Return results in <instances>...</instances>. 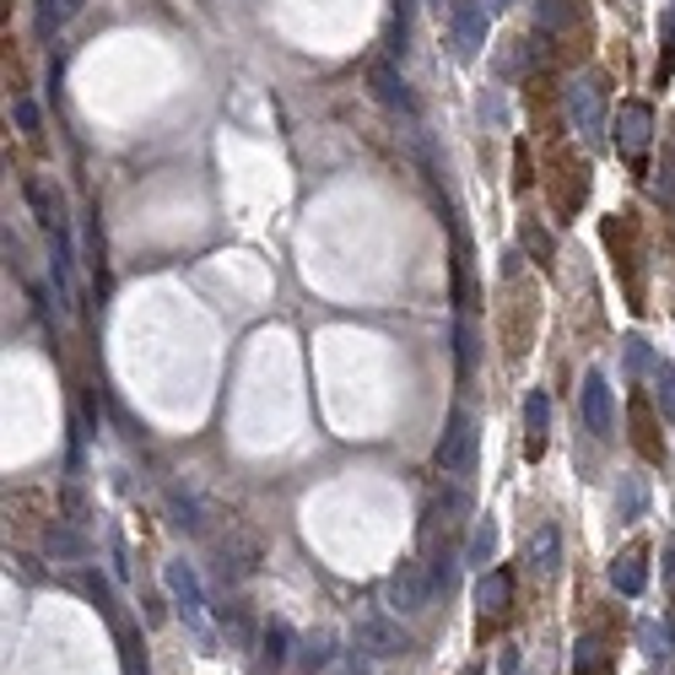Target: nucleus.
Segmentation results:
<instances>
[{
  "label": "nucleus",
  "instance_id": "obj_23",
  "mask_svg": "<svg viewBox=\"0 0 675 675\" xmlns=\"http://www.w3.org/2000/svg\"><path fill=\"white\" fill-rule=\"evenodd\" d=\"M622 357H627V379H648V374H654V362H659V357L648 351V340H643V336L622 340Z\"/></svg>",
  "mask_w": 675,
  "mask_h": 675
},
{
  "label": "nucleus",
  "instance_id": "obj_8",
  "mask_svg": "<svg viewBox=\"0 0 675 675\" xmlns=\"http://www.w3.org/2000/svg\"><path fill=\"white\" fill-rule=\"evenodd\" d=\"M584 422H590L594 438H611V432H616V411H611V383H605V374H590V379H584Z\"/></svg>",
  "mask_w": 675,
  "mask_h": 675
},
{
  "label": "nucleus",
  "instance_id": "obj_9",
  "mask_svg": "<svg viewBox=\"0 0 675 675\" xmlns=\"http://www.w3.org/2000/svg\"><path fill=\"white\" fill-rule=\"evenodd\" d=\"M524 562H530L541 579H556V567H562V530H556V524H541V530L524 541Z\"/></svg>",
  "mask_w": 675,
  "mask_h": 675
},
{
  "label": "nucleus",
  "instance_id": "obj_6",
  "mask_svg": "<svg viewBox=\"0 0 675 675\" xmlns=\"http://www.w3.org/2000/svg\"><path fill=\"white\" fill-rule=\"evenodd\" d=\"M487 0H454L449 6V28H454V54L460 60H475L487 49Z\"/></svg>",
  "mask_w": 675,
  "mask_h": 675
},
{
  "label": "nucleus",
  "instance_id": "obj_3",
  "mask_svg": "<svg viewBox=\"0 0 675 675\" xmlns=\"http://www.w3.org/2000/svg\"><path fill=\"white\" fill-rule=\"evenodd\" d=\"M567 114H573L579 141L600 146V135H605V86H600V76H579L567 86Z\"/></svg>",
  "mask_w": 675,
  "mask_h": 675
},
{
  "label": "nucleus",
  "instance_id": "obj_29",
  "mask_svg": "<svg viewBox=\"0 0 675 675\" xmlns=\"http://www.w3.org/2000/svg\"><path fill=\"white\" fill-rule=\"evenodd\" d=\"M524 249L535 254V265H551V238H546V227H535V222H524Z\"/></svg>",
  "mask_w": 675,
  "mask_h": 675
},
{
  "label": "nucleus",
  "instance_id": "obj_24",
  "mask_svg": "<svg viewBox=\"0 0 675 675\" xmlns=\"http://www.w3.org/2000/svg\"><path fill=\"white\" fill-rule=\"evenodd\" d=\"M648 383H654L659 417H671V422H675V368H671V362H654V374H648Z\"/></svg>",
  "mask_w": 675,
  "mask_h": 675
},
{
  "label": "nucleus",
  "instance_id": "obj_14",
  "mask_svg": "<svg viewBox=\"0 0 675 675\" xmlns=\"http://www.w3.org/2000/svg\"><path fill=\"white\" fill-rule=\"evenodd\" d=\"M546 427H551V400H546V389H530V400H524V432H530V460H541V449H546Z\"/></svg>",
  "mask_w": 675,
  "mask_h": 675
},
{
  "label": "nucleus",
  "instance_id": "obj_12",
  "mask_svg": "<svg viewBox=\"0 0 675 675\" xmlns=\"http://www.w3.org/2000/svg\"><path fill=\"white\" fill-rule=\"evenodd\" d=\"M43 551H49L54 562H86V556H92V541H86L76 524H60V519H54V524L43 530Z\"/></svg>",
  "mask_w": 675,
  "mask_h": 675
},
{
  "label": "nucleus",
  "instance_id": "obj_32",
  "mask_svg": "<svg viewBox=\"0 0 675 675\" xmlns=\"http://www.w3.org/2000/svg\"><path fill=\"white\" fill-rule=\"evenodd\" d=\"M665 579L675 584V551H665Z\"/></svg>",
  "mask_w": 675,
  "mask_h": 675
},
{
  "label": "nucleus",
  "instance_id": "obj_28",
  "mask_svg": "<svg viewBox=\"0 0 675 675\" xmlns=\"http://www.w3.org/2000/svg\"><path fill=\"white\" fill-rule=\"evenodd\" d=\"M76 11H82V0H43V6H39L43 28H60V22H71Z\"/></svg>",
  "mask_w": 675,
  "mask_h": 675
},
{
  "label": "nucleus",
  "instance_id": "obj_17",
  "mask_svg": "<svg viewBox=\"0 0 675 675\" xmlns=\"http://www.w3.org/2000/svg\"><path fill=\"white\" fill-rule=\"evenodd\" d=\"M611 584H616V594H643V584H648V567H643V556L637 551H622L616 562H611Z\"/></svg>",
  "mask_w": 675,
  "mask_h": 675
},
{
  "label": "nucleus",
  "instance_id": "obj_33",
  "mask_svg": "<svg viewBox=\"0 0 675 675\" xmlns=\"http://www.w3.org/2000/svg\"><path fill=\"white\" fill-rule=\"evenodd\" d=\"M508 6H513V0H487V11H492V17H498V11H508Z\"/></svg>",
  "mask_w": 675,
  "mask_h": 675
},
{
  "label": "nucleus",
  "instance_id": "obj_16",
  "mask_svg": "<svg viewBox=\"0 0 675 675\" xmlns=\"http://www.w3.org/2000/svg\"><path fill=\"white\" fill-rule=\"evenodd\" d=\"M492 551H498V519L487 513V519H475V530H470V541H464V562L487 573V562H492Z\"/></svg>",
  "mask_w": 675,
  "mask_h": 675
},
{
  "label": "nucleus",
  "instance_id": "obj_2",
  "mask_svg": "<svg viewBox=\"0 0 675 675\" xmlns=\"http://www.w3.org/2000/svg\"><path fill=\"white\" fill-rule=\"evenodd\" d=\"M351 648H357L362 659H400V654L411 648V637H406V627H400L395 616H383V611H357V622H351Z\"/></svg>",
  "mask_w": 675,
  "mask_h": 675
},
{
  "label": "nucleus",
  "instance_id": "obj_30",
  "mask_svg": "<svg viewBox=\"0 0 675 675\" xmlns=\"http://www.w3.org/2000/svg\"><path fill=\"white\" fill-rule=\"evenodd\" d=\"M11 120H17L22 135H39V103H33V98H17V103H11Z\"/></svg>",
  "mask_w": 675,
  "mask_h": 675
},
{
  "label": "nucleus",
  "instance_id": "obj_4",
  "mask_svg": "<svg viewBox=\"0 0 675 675\" xmlns=\"http://www.w3.org/2000/svg\"><path fill=\"white\" fill-rule=\"evenodd\" d=\"M475 443H481V438H475V422H470L464 411H454L449 427H443V438H438V454H432V460H438L443 475L464 481V475L475 470Z\"/></svg>",
  "mask_w": 675,
  "mask_h": 675
},
{
  "label": "nucleus",
  "instance_id": "obj_27",
  "mask_svg": "<svg viewBox=\"0 0 675 675\" xmlns=\"http://www.w3.org/2000/svg\"><path fill=\"white\" fill-rule=\"evenodd\" d=\"M330 659H336V648H330V637H308V654H303V665H308V675L314 671H330Z\"/></svg>",
  "mask_w": 675,
  "mask_h": 675
},
{
  "label": "nucleus",
  "instance_id": "obj_13",
  "mask_svg": "<svg viewBox=\"0 0 675 675\" xmlns=\"http://www.w3.org/2000/svg\"><path fill=\"white\" fill-rule=\"evenodd\" d=\"M508 600H513V573H508V567H487V573L475 579V605H481V616H503Z\"/></svg>",
  "mask_w": 675,
  "mask_h": 675
},
{
  "label": "nucleus",
  "instance_id": "obj_21",
  "mask_svg": "<svg viewBox=\"0 0 675 675\" xmlns=\"http://www.w3.org/2000/svg\"><path fill=\"white\" fill-rule=\"evenodd\" d=\"M259 648L270 654V665H287L293 659V627L287 622H265L259 627Z\"/></svg>",
  "mask_w": 675,
  "mask_h": 675
},
{
  "label": "nucleus",
  "instance_id": "obj_22",
  "mask_svg": "<svg viewBox=\"0 0 675 675\" xmlns=\"http://www.w3.org/2000/svg\"><path fill=\"white\" fill-rule=\"evenodd\" d=\"M573 675H616V671L605 665V648L594 637H584V643H573Z\"/></svg>",
  "mask_w": 675,
  "mask_h": 675
},
{
  "label": "nucleus",
  "instance_id": "obj_5",
  "mask_svg": "<svg viewBox=\"0 0 675 675\" xmlns=\"http://www.w3.org/2000/svg\"><path fill=\"white\" fill-rule=\"evenodd\" d=\"M432 594H438V579L427 573L422 562H400L395 573H389V605H400V616H417L432 605Z\"/></svg>",
  "mask_w": 675,
  "mask_h": 675
},
{
  "label": "nucleus",
  "instance_id": "obj_10",
  "mask_svg": "<svg viewBox=\"0 0 675 675\" xmlns=\"http://www.w3.org/2000/svg\"><path fill=\"white\" fill-rule=\"evenodd\" d=\"M254 562H259V546H254L249 535H227V541H216V567H222V579H249Z\"/></svg>",
  "mask_w": 675,
  "mask_h": 675
},
{
  "label": "nucleus",
  "instance_id": "obj_26",
  "mask_svg": "<svg viewBox=\"0 0 675 675\" xmlns=\"http://www.w3.org/2000/svg\"><path fill=\"white\" fill-rule=\"evenodd\" d=\"M222 627H227V637L238 648H249V616H244V605H222Z\"/></svg>",
  "mask_w": 675,
  "mask_h": 675
},
{
  "label": "nucleus",
  "instance_id": "obj_31",
  "mask_svg": "<svg viewBox=\"0 0 675 675\" xmlns=\"http://www.w3.org/2000/svg\"><path fill=\"white\" fill-rule=\"evenodd\" d=\"M665 637H671V627L659 633L654 622H637V643H643V654H654V659H659V654H665Z\"/></svg>",
  "mask_w": 675,
  "mask_h": 675
},
{
  "label": "nucleus",
  "instance_id": "obj_18",
  "mask_svg": "<svg viewBox=\"0 0 675 675\" xmlns=\"http://www.w3.org/2000/svg\"><path fill=\"white\" fill-rule=\"evenodd\" d=\"M168 519H173V530H184V535H201V530H206V519H201L195 498H190V492H178V487L168 492Z\"/></svg>",
  "mask_w": 675,
  "mask_h": 675
},
{
  "label": "nucleus",
  "instance_id": "obj_1",
  "mask_svg": "<svg viewBox=\"0 0 675 675\" xmlns=\"http://www.w3.org/2000/svg\"><path fill=\"white\" fill-rule=\"evenodd\" d=\"M163 584H168L173 605H178L184 627L195 633V643H201V648H216V633H212V622H206V590H201V573H195L190 562H168V567H163Z\"/></svg>",
  "mask_w": 675,
  "mask_h": 675
},
{
  "label": "nucleus",
  "instance_id": "obj_7",
  "mask_svg": "<svg viewBox=\"0 0 675 675\" xmlns=\"http://www.w3.org/2000/svg\"><path fill=\"white\" fill-rule=\"evenodd\" d=\"M648 141H654V109H648L643 98H627V103L616 109V146H622V157L643 163Z\"/></svg>",
  "mask_w": 675,
  "mask_h": 675
},
{
  "label": "nucleus",
  "instance_id": "obj_11",
  "mask_svg": "<svg viewBox=\"0 0 675 675\" xmlns=\"http://www.w3.org/2000/svg\"><path fill=\"white\" fill-rule=\"evenodd\" d=\"M368 86H374V98H379L383 109H400V114H411V109H417V98H411L406 76H400L395 65H383V60L368 71Z\"/></svg>",
  "mask_w": 675,
  "mask_h": 675
},
{
  "label": "nucleus",
  "instance_id": "obj_20",
  "mask_svg": "<svg viewBox=\"0 0 675 675\" xmlns=\"http://www.w3.org/2000/svg\"><path fill=\"white\" fill-rule=\"evenodd\" d=\"M633 443L637 454L648 464H659V438H654V417H648V406L643 400H633Z\"/></svg>",
  "mask_w": 675,
  "mask_h": 675
},
{
  "label": "nucleus",
  "instance_id": "obj_15",
  "mask_svg": "<svg viewBox=\"0 0 675 675\" xmlns=\"http://www.w3.org/2000/svg\"><path fill=\"white\" fill-rule=\"evenodd\" d=\"M28 206L39 212V222L54 233V238H71V233H65V212H60V195H49L43 178H28Z\"/></svg>",
  "mask_w": 675,
  "mask_h": 675
},
{
  "label": "nucleus",
  "instance_id": "obj_25",
  "mask_svg": "<svg viewBox=\"0 0 675 675\" xmlns=\"http://www.w3.org/2000/svg\"><path fill=\"white\" fill-rule=\"evenodd\" d=\"M454 340H460V374L470 379L475 374V357H481V346H475V325H470V314H460V330H454Z\"/></svg>",
  "mask_w": 675,
  "mask_h": 675
},
{
  "label": "nucleus",
  "instance_id": "obj_19",
  "mask_svg": "<svg viewBox=\"0 0 675 675\" xmlns=\"http://www.w3.org/2000/svg\"><path fill=\"white\" fill-rule=\"evenodd\" d=\"M76 590H82L86 600H92V605L109 616V622H120V605H114V590H109V579H103V573H92V567H86V573H76Z\"/></svg>",
  "mask_w": 675,
  "mask_h": 675
}]
</instances>
